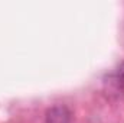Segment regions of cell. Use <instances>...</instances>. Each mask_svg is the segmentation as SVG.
I'll use <instances>...</instances> for the list:
<instances>
[{"mask_svg": "<svg viewBox=\"0 0 124 123\" xmlns=\"http://www.w3.org/2000/svg\"><path fill=\"white\" fill-rule=\"evenodd\" d=\"M46 123H71V112L65 106H54L46 112Z\"/></svg>", "mask_w": 124, "mask_h": 123, "instance_id": "obj_1", "label": "cell"}, {"mask_svg": "<svg viewBox=\"0 0 124 123\" xmlns=\"http://www.w3.org/2000/svg\"><path fill=\"white\" fill-rule=\"evenodd\" d=\"M116 77H117L116 80L118 81V84H121V86H123V84H124V64H121V65H120V68L117 70Z\"/></svg>", "mask_w": 124, "mask_h": 123, "instance_id": "obj_2", "label": "cell"}]
</instances>
